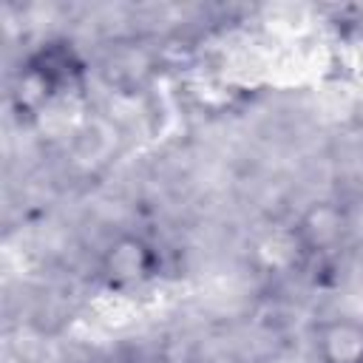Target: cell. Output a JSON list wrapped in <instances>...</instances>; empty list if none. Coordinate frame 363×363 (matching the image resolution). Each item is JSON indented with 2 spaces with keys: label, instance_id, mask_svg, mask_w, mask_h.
Wrapping results in <instances>:
<instances>
[{
  "label": "cell",
  "instance_id": "6da1fadb",
  "mask_svg": "<svg viewBox=\"0 0 363 363\" xmlns=\"http://www.w3.org/2000/svg\"><path fill=\"white\" fill-rule=\"evenodd\" d=\"M82 77H85V62L74 48V43L48 40L17 65L9 88L11 111L17 113L20 122H34L62 94L77 88Z\"/></svg>",
  "mask_w": 363,
  "mask_h": 363
},
{
  "label": "cell",
  "instance_id": "7a4b0ae2",
  "mask_svg": "<svg viewBox=\"0 0 363 363\" xmlns=\"http://www.w3.org/2000/svg\"><path fill=\"white\" fill-rule=\"evenodd\" d=\"M162 269V250L142 233H116L96 255V281L119 295L150 286L159 281Z\"/></svg>",
  "mask_w": 363,
  "mask_h": 363
},
{
  "label": "cell",
  "instance_id": "3957f363",
  "mask_svg": "<svg viewBox=\"0 0 363 363\" xmlns=\"http://www.w3.org/2000/svg\"><path fill=\"white\" fill-rule=\"evenodd\" d=\"M349 210L337 199L312 201L292 221V247L303 261H329L337 255L349 238Z\"/></svg>",
  "mask_w": 363,
  "mask_h": 363
},
{
  "label": "cell",
  "instance_id": "277c9868",
  "mask_svg": "<svg viewBox=\"0 0 363 363\" xmlns=\"http://www.w3.org/2000/svg\"><path fill=\"white\" fill-rule=\"evenodd\" d=\"M318 363H363V318H323L312 335Z\"/></svg>",
  "mask_w": 363,
  "mask_h": 363
},
{
  "label": "cell",
  "instance_id": "5b68a950",
  "mask_svg": "<svg viewBox=\"0 0 363 363\" xmlns=\"http://www.w3.org/2000/svg\"><path fill=\"white\" fill-rule=\"evenodd\" d=\"M105 363H139V360L130 357V354H122V357H111V360H105Z\"/></svg>",
  "mask_w": 363,
  "mask_h": 363
}]
</instances>
